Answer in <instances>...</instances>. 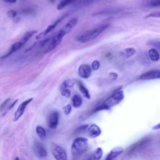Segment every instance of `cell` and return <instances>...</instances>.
I'll return each instance as SVG.
<instances>
[{"mask_svg":"<svg viewBox=\"0 0 160 160\" xmlns=\"http://www.w3.org/2000/svg\"><path fill=\"white\" fill-rule=\"evenodd\" d=\"M88 148V141L86 138H78L71 145V155L73 160H76L85 153Z\"/></svg>","mask_w":160,"mask_h":160,"instance_id":"6da1fadb","label":"cell"},{"mask_svg":"<svg viewBox=\"0 0 160 160\" xmlns=\"http://www.w3.org/2000/svg\"><path fill=\"white\" fill-rule=\"evenodd\" d=\"M124 98V93L122 90L116 92L110 98L106 99L105 102L101 104L99 106L94 110V111H98L101 110H108L113 108V106L120 103Z\"/></svg>","mask_w":160,"mask_h":160,"instance_id":"7a4b0ae2","label":"cell"},{"mask_svg":"<svg viewBox=\"0 0 160 160\" xmlns=\"http://www.w3.org/2000/svg\"><path fill=\"white\" fill-rule=\"evenodd\" d=\"M108 26L109 25H104L97 28L88 31L86 33L78 36L76 38V41L79 43H85L93 40L94 39L97 38L105 30L107 29Z\"/></svg>","mask_w":160,"mask_h":160,"instance_id":"3957f363","label":"cell"},{"mask_svg":"<svg viewBox=\"0 0 160 160\" xmlns=\"http://www.w3.org/2000/svg\"><path fill=\"white\" fill-rule=\"evenodd\" d=\"M51 153L56 160H68L67 154L65 150L56 144L52 145Z\"/></svg>","mask_w":160,"mask_h":160,"instance_id":"277c9868","label":"cell"},{"mask_svg":"<svg viewBox=\"0 0 160 160\" xmlns=\"http://www.w3.org/2000/svg\"><path fill=\"white\" fill-rule=\"evenodd\" d=\"M64 36H65V35L61 33L60 31L58 32V33L53 37L51 40H50V44L46 48V49L45 50V53H48L54 50L61 43Z\"/></svg>","mask_w":160,"mask_h":160,"instance_id":"5b68a950","label":"cell"},{"mask_svg":"<svg viewBox=\"0 0 160 160\" xmlns=\"http://www.w3.org/2000/svg\"><path fill=\"white\" fill-rule=\"evenodd\" d=\"M33 98H31L25 101L24 102H23L21 103L19 106L17 110V111L15 112L14 113V121H17L22 115H23L24 112L25 111L26 108L27 107V106L32 101H33Z\"/></svg>","mask_w":160,"mask_h":160,"instance_id":"8992f818","label":"cell"},{"mask_svg":"<svg viewBox=\"0 0 160 160\" xmlns=\"http://www.w3.org/2000/svg\"><path fill=\"white\" fill-rule=\"evenodd\" d=\"M33 150L36 155L40 158H45L47 156V151L43 145V144L39 142L35 143L33 146Z\"/></svg>","mask_w":160,"mask_h":160,"instance_id":"52a82bcc","label":"cell"},{"mask_svg":"<svg viewBox=\"0 0 160 160\" xmlns=\"http://www.w3.org/2000/svg\"><path fill=\"white\" fill-rule=\"evenodd\" d=\"M67 15H68V14L64 15L63 17H61L60 18H59L58 19H57V20L55 21V22H54L53 24H51V25H50V26H48V28H47L44 31H43L42 33H41L40 34H39L38 36H36V40H39L40 38H43V36H45V35H48V33H50V32H51L53 30H54V29L56 27L57 25H58V24H59V23H60L61 21L64 18L66 17V16H67Z\"/></svg>","mask_w":160,"mask_h":160,"instance_id":"ba28073f","label":"cell"},{"mask_svg":"<svg viewBox=\"0 0 160 160\" xmlns=\"http://www.w3.org/2000/svg\"><path fill=\"white\" fill-rule=\"evenodd\" d=\"M59 122V114L58 111H53L48 119V125L51 129H55Z\"/></svg>","mask_w":160,"mask_h":160,"instance_id":"9c48e42d","label":"cell"},{"mask_svg":"<svg viewBox=\"0 0 160 160\" xmlns=\"http://www.w3.org/2000/svg\"><path fill=\"white\" fill-rule=\"evenodd\" d=\"M92 69L88 65H81L78 68L79 76L83 79H88L92 75Z\"/></svg>","mask_w":160,"mask_h":160,"instance_id":"30bf717a","label":"cell"},{"mask_svg":"<svg viewBox=\"0 0 160 160\" xmlns=\"http://www.w3.org/2000/svg\"><path fill=\"white\" fill-rule=\"evenodd\" d=\"M160 78L159 70H151L142 74L140 76V79L141 80H150L156 79Z\"/></svg>","mask_w":160,"mask_h":160,"instance_id":"8fae6325","label":"cell"},{"mask_svg":"<svg viewBox=\"0 0 160 160\" xmlns=\"http://www.w3.org/2000/svg\"><path fill=\"white\" fill-rule=\"evenodd\" d=\"M86 130L87 135L90 138H92L99 136L101 133V130L100 129V128L98 125H94V124L88 126Z\"/></svg>","mask_w":160,"mask_h":160,"instance_id":"7c38bea8","label":"cell"},{"mask_svg":"<svg viewBox=\"0 0 160 160\" xmlns=\"http://www.w3.org/2000/svg\"><path fill=\"white\" fill-rule=\"evenodd\" d=\"M78 18H73L70 21L63 26V27L60 30V31L65 35H66L69 33H70L73 28L78 23Z\"/></svg>","mask_w":160,"mask_h":160,"instance_id":"4fadbf2b","label":"cell"},{"mask_svg":"<svg viewBox=\"0 0 160 160\" xmlns=\"http://www.w3.org/2000/svg\"><path fill=\"white\" fill-rule=\"evenodd\" d=\"M123 149L121 147H116L113 148L108 154L106 160H113L115 158L120 155V154L123 152Z\"/></svg>","mask_w":160,"mask_h":160,"instance_id":"5bb4252c","label":"cell"},{"mask_svg":"<svg viewBox=\"0 0 160 160\" xmlns=\"http://www.w3.org/2000/svg\"><path fill=\"white\" fill-rule=\"evenodd\" d=\"M24 45L21 43L20 41L19 42H17L15 43H14L12 46H11L10 48V50L9 51V52L8 53H6V55H4V56H1V59H4V58H8V56H9L11 55H12L13 53H14V52H16L17 51L19 50L21 48H22Z\"/></svg>","mask_w":160,"mask_h":160,"instance_id":"9a60e30c","label":"cell"},{"mask_svg":"<svg viewBox=\"0 0 160 160\" xmlns=\"http://www.w3.org/2000/svg\"><path fill=\"white\" fill-rule=\"evenodd\" d=\"M103 150L101 148H98L91 154L86 160H100L103 156Z\"/></svg>","mask_w":160,"mask_h":160,"instance_id":"2e32d148","label":"cell"},{"mask_svg":"<svg viewBox=\"0 0 160 160\" xmlns=\"http://www.w3.org/2000/svg\"><path fill=\"white\" fill-rule=\"evenodd\" d=\"M148 55L150 60L153 62H157L159 60V54L156 48H151L149 50Z\"/></svg>","mask_w":160,"mask_h":160,"instance_id":"e0dca14e","label":"cell"},{"mask_svg":"<svg viewBox=\"0 0 160 160\" xmlns=\"http://www.w3.org/2000/svg\"><path fill=\"white\" fill-rule=\"evenodd\" d=\"M78 87H79V91L81 92V93L83 94V95L84 96V97L85 98H86L87 99H90L91 96H90V94L89 93L88 89L86 88V86H85L80 81H79L78 83Z\"/></svg>","mask_w":160,"mask_h":160,"instance_id":"ac0fdd59","label":"cell"},{"mask_svg":"<svg viewBox=\"0 0 160 160\" xmlns=\"http://www.w3.org/2000/svg\"><path fill=\"white\" fill-rule=\"evenodd\" d=\"M75 83H76V80L74 79H67L61 84L60 89L61 90H62L65 89H68L69 88H71L74 86V84H75Z\"/></svg>","mask_w":160,"mask_h":160,"instance_id":"d6986e66","label":"cell"},{"mask_svg":"<svg viewBox=\"0 0 160 160\" xmlns=\"http://www.w3.org/2000/svg\"><path fill=\"white\" fill-rule=\"evenodd\" d=\"M82 103H83L82 98L79 94H76L74 96L72 99V103L73 106L74 108H77L80 107L82 105Z\"/></svg>","mask_w":160,"mask_h":160,"instance_id":"ffe728a7","label":"cell"},{"mask_svg":"<svg viewBox=\"0 0 160 160\" xmlns=\"http://www.w3.org/2000/svg\"><path fill=\"white\" fill-rule=\"evenodd\" d=\"M36 33V31H31L26 32V33H25V35L23 36L22 39L21 40L20 42L23 45H25L26 44V43L31 38V37L33 36V35L35 34Z\"/></svg>","mask_w":160,"mask_h":160,"instance_id":"44dd1931","label":"cell"},{"mask_svg":"<svg viewBox=\"0 0 160 160\" xmlns=\"http://www.w3.org/2000/svg\"><path fill=\"white\" fill-rule=\"evenodd\" d=\"M136 51L133 48H128L125 49L123 52L122 53L123 55L126 58H129L131 56H133L136 53Z\"/></svg>","mask_w":160,"mask_h":160,"instance_id":"7402d4cb","label":"cell"},{"mask_svg":"<svg viewBox=\"0 0 160 160\" xmlns=\"http://www.w3.org/2000/svg\"><path fill=\"white\" fill-rule=\"evenodd\" d=\"M36 132L41 139H45L46 136V132L42 126H37L36 128Z\"/></svg>","mask_w":160,"mask_h":160,"instance_id":"603a6c76","label":"cell"},{"mask_svg":"<svg viewBox=\"0 0 160 160\" xmlns=\"http://www.w3.org/2000/svg\"><path fill=\"white\" fill-rule=\"evenodd\" d=\"M74 1V0H61V1L58 4V5L57 6V9L58 10H61L64 8H65L67 5L71 3Z\"/></svg>","mask_w":160,"mask_h":160,"instance_id":"cb8c5ba5","label":"cell"},{"mask_svg":"<svg viewBox=\"0 0 160 160\" xmlns=\"http://www.w3.org/2000/svg\"><path fill=\"white\" fill-rule=\"evenodd\" d=\"M61 91V95L63 97L67 98H70L71 97V92L69 90V89H62Z\"/></svg>","mask_w":160,"mask_h":160,"instance_id":"d4e9b609","label":"cell"},{"mask_svg":"<svg viewBox=\"0 0 160 160\" xmlns=\"http://www.w3.org/2000/svg\"><path fill=\"white\" fill-rule=\"evenodd\" d=\"M99 66H100V63L98 60H95L92 63V67L91 68H92V69H93V70L97 71L99 70Z\"/></svg>","mask_w":160,"mask_h":160,"instance_id":"484cf974","label":"cell"},{"mask_svg":"<svg viewBox=\"0 0 160 160\" xmlns=\"http://www.w3.org/2000/svg\"><path fill=\"white\" fill-rule=\"evenodd\" d=\"M63 111H64V113H65V114L66 115H68L69 114H70L71 113V105L68 104L66 106H65V107L63 108Z\"/></svg>","mask_w":160,"mask_h":160,"instance_id":"4316f807","label":"cell"},{"mask_svg":"<svg viewBox=\"0 0 160 160\" xmlns=\"http://www.w3.org/2000/svg\"><path fill=\"white\" fill-rule=\"evenodd\" d=\"M7 15H8V17L10 18H14V17H17V12L14 10H10L8 12Z\"/></svg>","mask_w":160,"mask_h":160,"instance_id":"83f0119b","label":"cell"},{"mask_svg":"<svg viewBox=\"0 0 160 160\" xmlns=\"http://www.w3.org/2000/svg\"><path fill=\"white\" fill-rule=\"evenodd\" d=\"M11 100L10 98H8V99H6V100H5L4 102L1 105V106H0V111H2L4 108L5 107H6V105H8V103L9 102V101Z\"/></svg>","mask_w":160,"mask_h":160,"instance_id":"f1b7e54d","label":"cell"},{"mask_svg":"<svg viewBox=\"0 0 160 160\" xmlns=\"http://www.w3.org/2000/svg\"><path fill=\"white\" fill-rule=\"evenodd\" d=\"M150 45L153 46L154 47H156L157 48L159 49L160 48V46H159V42L158 41L156 40H153V41H150Z\"/></svg>","mask_w":160,"mask_h":160,"instance_id":"f546056e","label":"cell"},{"mask_svg":"<svg viewBox=\"0 0 160 160\" xmlns=\"http://www.w3.org/2000/svg\"><path fill=\"white\" fill-rule=\"evenodd\" d=\"M109 76H110V78L112 80H116L117 79H118V74H117L116 73L111 72V73H109Z\"/></svg>","mask_w":160,"mask_h":160,"instance_id":"4dcf8cb0","label":"cell"},{"mask_svg":"<svg viewBox=\"0 0 160 160\" xmlns=\"http://www.w3.org/2000/svg\"><path fill=\"white\" fill-rule=\"evenodd\" d=\"M160 4V1L159 0H156V1H154L151 3L150 6H159Z\"/></svg>","mask_w":160,"mask_h":160,"instance_id":"1f68e13d","label":"cell"},{"mask_svg":"<svg viewBox=\"0 0 160 160\" xmlns=\"http://www.w3.org/2000/svg\"><path fill=\"white\" fill-rule=\"evenodd\" d=\"M153 17H158V18H159V12H157V13H153L152 14H148L146 18Z\"/></svg>","mask_w":160,"mask_h":160,"instance_id":"d6a6232c","label":"cell"},{"mask_svg":"<svg viewBox=\"0 0 160 160\" xmlns=\"http://www.w3.org/2000/svg\"><path fill=\"white\" fill-rule=\"evenodd\" d=\"M18 99H16V100L14 101V102H13V103L12 105H10L9 106L8 108V111L12 109V108H13V107H14V106L16 104H17V103L18 102Z\"/></svg>","mask_w":160,"mask_h":160,"instance_id":"836d02e7","label":"cell"},{"mask_svg":"<svg viewBox=\"0 0 160 160\" xmlns=\"http://www.w3.org/2000/svg\"><path fill=\"white\" fill-rule=\"evenodd\" d=\"M3 1L6 3H15L16 2H17V0H3Z\"/></svg>","mask_w":160,"mask_h":160,"instance_id":"e575fe53","label":"cell"},{"mask_svg":"<svg viewBox=\"0 0 160 160\" xmlns=\"http://www.w3.org/2000/svg\"><path fill=\"white\" fill-rule=\"evenodd\" d=\"M159 127H160V125L158 124L156 126H154V127L153 128V130H159Z\"/></svg>","mask_w":160,"mask_h":160,"instance_id":"d590c367","label":"cell"},{"mask_svg":"<svg viewBox=\"0 0 160 160\" xmlns=\"http://www.w3.org/2000/svg\"><path fill=\"white\" fill-rule=\"evenodd\" d=\"M15 160H20V159H19V158L18 157H17L15 158Z\"/></svg>","mask_w":160,"mask_h":160,"instance_id":"8d00e7d4","label":"cell"}]
</instances>
